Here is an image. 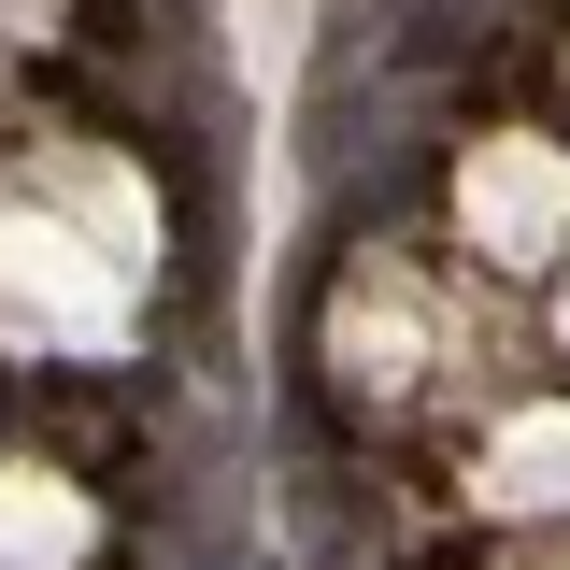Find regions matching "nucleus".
Instances as JSON below:
<instances>
[{
  "mask_svg": "<svg viewBox=\"0 0 570 570\" xmlns=\"http://www.w3.org/2000/svg\"><path fill=\"white\" fill-rule=\"evenodd\" d=\"M456 228H471V257L528 272V257L570 228V157H557V142H471V171H456Z\"/></svg>",
  "mask_w": 570,
  "mask_h": 570,
  "instance_id": "obj_2",
  "label": "nucleus"
},
{
  "mask_svg": "<svg viewBox=\"0 0 570 570\" xmlns=\"http://www.w3.org/2000/svg\"><path fill=\"white\" fill-rule=\"evenodd\" d=\"M557 343H570V299H557Z\"/></svg>",
  "mask_w": 570,
  "mask_h": 570,
  "instance_id": "obj_6",
  "label": "nucleus"
},
{
  "mask_svg": "<svg viewBox=\"0 0 570 570\" xmlns=\"http://www.w3.org/2000/svg\"><path fill=\"white\" fill-rule=\"evenodd\" d=\"M328 371H343V400H414V371H428V285L400 272V257H356L343 285V314H328Z\"/></svg>",
  "mask_w": 570,
  "mask_h": 570,
  "instance_id": "obj_3",
  "label": "nucleus"
},
{
  "mask_svg": "<svg viewBox=\"0 0 570 570\" xmlns=\"http://www.w3.org/2000/svg\"><path fill=\"white\" fill-rule=\"evenodd\" d=\"M86 499L58 471H0V570H86Z\"/></svg>",
  "mask_w": 570,
  "mask_h": 570,
  "instance_id": "obj_5",
  "label": "nucleus"
},
{
  "mask_svg": "<svg viewBox=\"0 0 570 570\" xmlns=\"http://www.w3.org/2000/svg\"><path fill=\"white\" fill-rule=\"evenodd\" d=\"M129 272H142V186L115 157H43L29 186H0V343L100 356L129 343Z\"/></svg>",
  "mask_w": 570,
  "mask_h": 570,
  "instance_id": "obj_1",
  "label": "nucleus"
},
{
  "mask_svg": "<svg viewBox=\"0 0 570 570\" xmlns=\"http://www.w3.org/2000/svg\"><path fill=\"white\" fill-rule=\"evenodd\" d=\"M471 499L513 513V528L570 513V400H513V414L485 428V456H471Z\"/></svg>",
  "mask_w": 570,
  "mask_h": 570,
  "instance_id": "obj_4",
  "label": "nucleus"
}]
</instances>
